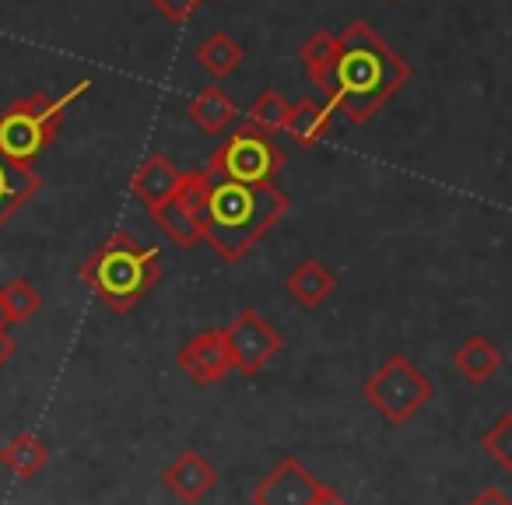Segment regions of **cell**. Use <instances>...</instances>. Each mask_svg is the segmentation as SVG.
Returning <instances> with one entry per match:
<instances>
[{"label":"cell","instance_id":"obj_1","mask_svg":"<svg viewBox=\"0 0 512 505\" xmlns=\"http://www.w3.org/2000/svg\"><path fill=\"white\" fill-rule=\"evenodd\" d=\"M299 60L334 113L355 127L369 123L411 81V64L397 57V50L386 46V39L362 18L348 22L341 32L316 29L302 43Z\"/></svg>","mask_w":512,"mask_h":505},{"label":"cell","instance_id":"obj_2","mask_svg":"<svg viewBox=\"0 0 512 505\" xmlns=\"http://www.w3.org/2000/svg\"><path fill=\"white\" fill-rule=\"evenodd\" d=\"M288 207L292 200L274 183L246 186L211 176L204 211H200V232L225 264H239L249 249L285 218Z\"/></svg>","mask_w":512,"mask_h":505},{"label":"cell","instance_id":"obj_3","mask_svg":"<svg viewBox=\"0 0 512 505\" xmlns=\"http://www.w3.org/2000/svg\"><path fill=\"white\" fill-rule=\"evenodd\" d=\"M78 278L102 306L113 309L116 316H127L162 281V264L155 249L137 242L127 228H116L78 267Z\"/></svg>","mask_w":512,"mask_h":505},{"label":"cell","instance_id":"obj_4","mask_svg":"<svg viewBox=\"0 0 512 505\" xmlns=\"http://www.w3.org/2000/svg\"><path fill=\"white\" fill-rule=\"evenodd\" d=\"M92 81H78L71 92L50 99L46 92H32L29 99L11 102L0 113V151L22 165H36L39 155L50 151V144L57 141L60 123H64L67 109L88 95Z\"/></svg>","mask_w":512,"mask_h":505},{"label":"cell","instance_id":"obj_5","mask_svg":"<svg viewBox=\"0 0 512 505\" xmlns=\"http://www.w3.org/2000/svg\"><path fill=\"white\" fill-rule=\"evenodd\" d=\"M285 169V151L278 148L271 134H264L253 123L235 127L225 141L214 148L207 172L214 179H228V183H246V186H267L278 179Z\"/></svg>","mask_w":512,"mask_h":505},{"label":"cell","instance_id":"obj_6","mask_svg":"<svg viewBox=\"0 0 512 505\" xmlns=\"http://www.w3.org/2000/svg\"><path fill=\"white\" fill-rule=\"evenodd\" d=\"M362 397L365 404L383 414L386 425H404V421H411L435 397V386L411 358L390 355L362 383Z\"/></svg>","mask_w":512,"mask_h":505},{"label":"cell","instance_id":"obj_7","mask_svg":"<svg viewBox=\"0 0 512 505\" xmlns=\"http://www.w3.org/2000/svg\"><path fill=\"white\" fill-rule=\"evenodd\" d=\"M207 186H211V172L207 169H193L183 172V183L179 190L165 200L162 207L151 211L155 225L169 235L176 246L193 249L197 242H204V232H200V211H204L207 200Z\"/></svg>","mask_w":512,"mask_h":505},{"label":"cell","instance_id":"obj_8","mask_svg":"<svg viewBox=\"0 0 512 505\" xmlns=\"http://www.w3.org/2000/svg\"><path fill=\"white\" fill-rule=\"evenodd\" d=\"M225 344H228V355H232L235 372L256 376L281 351V334L256 309H242L225 327Z\"/></svg>","mask_w":512,"mask_h":505},{"label":"cell","instance_id":"obj_9","mask_svg":"<svg viewBox=\"0 0 512 505\" xmlns=\"http://www.w3.org/2000/svg\"><path fill=\"white\" fill-rule=\"evenodd\" d=\"M323 484L302 467V460L285 456L264 481L256 484L249 502L253 505H313V498L320 495Z\"/></svg>","mask_w":512,"mask_h":505},{"label":"cell","instance_id":"obj_10","mask_svg":"<svg viewBox=\"0 0 512 505\" xmlns=\"http://www.w3.org/2000/svg\"><path fill=\"white\" fill-rule=\"evenodd\" d=\"M176 365L193 379L197 386H214L235 369L232 355H228V344H225V330L211 327L204 334H197L183 351L176 355Z\"/></svg>","mask_w":512,"mask_h":505},{"label":"cell","instance_id":"obj_11","mask_svg":"<svg viewBox=\"0 0 512 505\" xmlns=\"http://www.w3.org/2000/svg\"><path fill=\"white\" fill-rule=\"evenodd\" d=\"M162 481H165V488L179 498V502L197 505L200 498L218 484V470H214L211 463L197 453V449H183V453H179L176 460L162 470Z\"/></svg>","mask_w":512,"mask_h":505},{"label":"cell","instance_id":"obj_12","mask_svg":"<svg viewBox=\"0 0 512 505\" xmlns=\"http://www.w3.org/2000/svg\"><path fill=\"white\" fill-rule=\"evenodd\" d=\"M179 183H183V172H179L169 158L155 151V155L144 158L134 176H130V193H134L148 211H155V207H162L165 200L179 190Z\"/></svg>","mask_w":512,"mask_h":505},{"label":"cell","instance_id":"obj_13","mask_svg":"<svg viewBox=\"0 0 512 505\" xmlns=\"http://www.w3.org/2000/svg\"><path fill=\"white\" fill-rule=\"evenodd\" d=\"M43 179L32 165H22L0 151V228L8 225L25 204L39 193Z\"/></svg>","mask_w":512,"mask_h":505},{"label":"cell","instance_id":"obj_14","mask_svg":"<svg viewBox=\"0 0 512 505\" xmlns=\"http://www.w3.org/2000/svg\"><path fill=\"white\" fill-rule=\"evenodd\" d=\"M334 127V106L327 99H299L288 113L285 134L292 137L299 148H316Z\"/></svg>","mask_w":512,"mask_h":505},{"label":"cell","instance_id":"obj_15","mask_svg":"<svg viewBox=\"0 0 512 505\" xmlns=\"http://www.w3.org/2000/svg\"><path fill=\"white\" fill-rule=\"evenodd\" d=\"M285 288L302 309H316L320 302H327L330 295H334L337 278L327 264H320V260H302V264L288 274Z\"/></svg>","mask_w":512,"mask_h":505},{"label":"cell","instance_id":"obj_16","mask_svg":"<svg viewBox=\"0 0 512 505\" xmlns=\"http://www.w3.org/2000/svg\"><path fill=\"white\" fill-rule=\"evenodd\" d=\"M453 365L467 383L481 386L498 376V369H502V351H498L488 337L474 334L453 351Z\"/></svg>","mask_w":512,"mask_h":505},{"label":"cell","instance_id":"obj_17","mask_svg":"<svg viewBox=\"0 0 512 505\" xmlns=\"http://www.w3.org/2000/svg\"><path fill=\"white\" fill-rule=\"evenodd\" d=\"M235 113H239V109H235V102L228 99L218 85L200 88V92L186 102V116H190V123L197 130H204V134H211V137H218L221 130L235 120Z\"/></svg>","mask_w":512,"mask_h":505},{"label":"cell","instance_id":"obj_18","mask_svg":"<svg viewBox=\"0 0 512 505\" xmlns=\"http://www.w3.org/2000/svg\"><path fill=\"white\" fill-rule=\"evenodd\" d=\"M242 57H246V50H242L228 32H211V36L197 46V64L204 67L211 78H228V74L242 64Z\"/></svg>","mask_w":512,"mask_h":505},{"label":"cell","instance_id":"obj_19","mask_svg":"<svg viewBox=\"0 0 512 505\" xmlns=\"http://www.w3.org/2000/svg\"><path fill=\"white\" fill-rule=\"evenodd\" d=\"M46 460H50V449H46V442L32 432H18L15 439L4 446V463H8L18 477H25V481L36 477L39 470L46 467Z\"/></svg>","mask_w":512,"mask_h":505},{"label":"cell","instance_id":"obj_20","mask_svg":"<svg viewBox=\"0 0 512 505\" xmlns=\"http://www.w3.org/2000/svg\"><path fill=\"white\" fill-rule=\"evenodd\" d=\"M288 113H292V102L278 92V88H267L253 99V106L246 109V123L260 127L264 134H281L288 127Z\"/></svg>","mask_w":512,"mask_h":505},{"label":"cell","instance_id":"obj_21","mask_svg":"<svg viewBox=\"0 0 512 505\" xmlns=\"http://www.w3.org/2000/svg\"><path fill=\"white\" fill-rule=\"evenodd\" d=\"M0 302H4L8 323H29L32 316L43 309V295H39L25 278H11L8 285L0 288Z\"/></svg>","mask_w":512,"mask_h":505},{"label":"cell","instance_id":"obj_22","mask_svg":"<svg viewBox=\"0 0 512 505\" xmlns=\"http://www.w3.org/2000/svg\"><path fill=\"white\" fill-rule=\"evenodd\" d=\"M481 449L498 463V467L512 474V414H502V418L481 435Z\"/></svg>","mask_w":512,"mask_h":505},{"label":"cell","instance_id":"obj_23","mask_svg":"<svg viewBox=\"0 0 512 505\" xmlns=\"http://www.w3.org/2000/svg\"><path fill=\"white\" fill-rule=\"evenodd\" d=\"M158 11H162V18L165 22H172V25H183V22H190L193 18V11L204 4V0H151Z\"/></svg>","mask_w":512,"mask_h":505},{"label":"cell","instance_id":"obj_24","mask_svg":"<svg viewBox=\"0 0 512 505\" xmlns=\"http://www.w3.org/2000/svg\"><path fill=\"white\" fill-rule=\"evenodd\" d=\"M467 505H512V498L502 488H481Z\"/></svg>","mask_w":512,"mask_h":505},{"label":"cell","instance_id":"obj_25","mask_svg":"<svg viewBox=\"0 0 512 505\" xmlns=\"http://www.w3.org/2000/svg\"><path fill=\"white\" fill-rule=\"evenodd\" d=\"M11 355H15V337L8 334V327H0V369L11 362Z\"/></svg>","mask_w":512,"mask_h":505},{"label":"cell","instance_id":"obj_26","mask_svg":"<svg viewBox=\"0 0 512 505\" xmlns=\"http://www.w3.org/2000/svg\"><path fill=\"white\" fill-rule=\"evenodd\" d=\"M313 505H348V498H344L341 491H334V488H327V484H323L320 495L313 498Z\"/></svg>","mask_w":512,"mask_h":505},{"label":"cell","instance_id":"obj_27","mask_svg":"<svg viewBox=\"0 0 512 505\" xmlns=\"http://www.w3.org/2000/svg\"><path fill=\"white\" fill-rule=\"evenodd\" d=\"M0 327H8V316H4V302H0Z\"/></svg>","mask_w":512,"mask_h":505},{"label":"cell","instance_id":"obj_28","mask_svg":"<svg viewBox=\"0 0 512 505\" xmlns=\"http://www.w3.org/2000/svg\"><path fill=\"white\" fill-rule=\"evenodd\" d=\"M0 463H4V449H0Z\"/></svg>","mask_w":512,"mask_h":505}]
</instances>
